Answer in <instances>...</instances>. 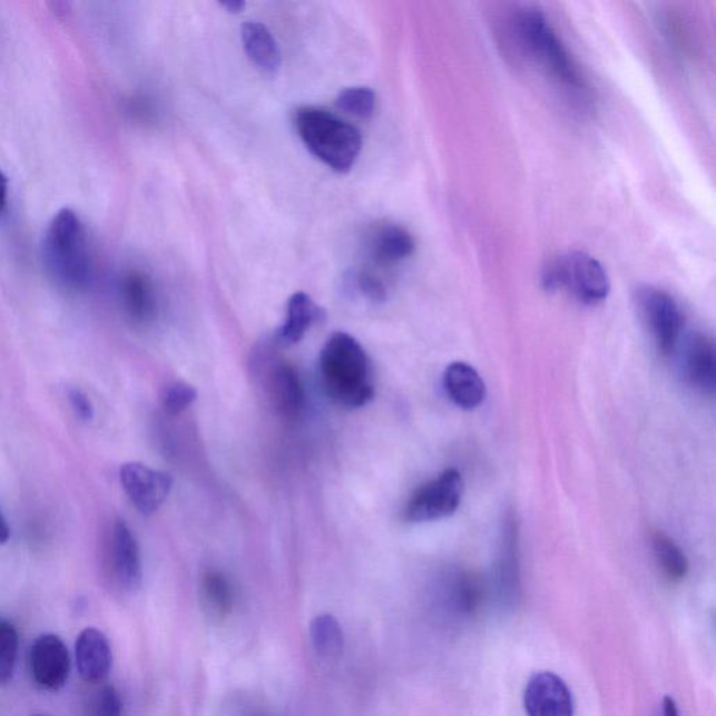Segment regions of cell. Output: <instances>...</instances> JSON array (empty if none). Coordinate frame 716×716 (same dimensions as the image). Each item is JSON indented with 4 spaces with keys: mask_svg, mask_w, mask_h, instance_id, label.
Listing matches in <instances>:
<instances>
[{
    "mask_svg": "<svg viewBox=\"0 0 716 716\" xmlns=\"http://www.w3.org/2000/svg\"><path fill=\"white\" fill-rule=\"evenodd\" d=\"M511 40L561 90L578 102H589L590 90L570 52L542 10L523 8L510 20Z\"/></svg>",
    "mask_w": 716,
    "mask_h": 716,
    "instance_id": "6da1fadb",
    "label": "cell"
},
{
    "mask_svg": "<svg viewBox=\"0 0 716 716\" xmlns=\"http://www.w3.org/2000/svg\"><path fill=\"white\" fill-rule=\"evenodd\" d=\"M320 374L326 395L339 406L359 409L373 401L375 388L367 353L344 332L327 339L320 357Z\"/></svg>",
    "mask_w": 716,
    "mask_h": 716,
    "instance_id": "7a4b0ae2",
    "label": "cell"
},
{
    "mask_svg": "<svg viewBox=\"0 0 716 716\" xmlns=\"http://www.w3.org/2000/svg\"><path fill=\"white\" fill-rule=\"evenodd\" d=\"M294 125L305 147L333 171H350L362 153L360 130L325 109L298 108Z\"/></svg>",
    "mask_w": 716,
    "mask_h": 716,
    "instance_id": "3957f363",
    "label": "cell"
},
{
    "mask_svg": "<svg viewBox=\"0 0 716 716\" xmlns=\"http://www.w3.org/2000/svg\"><path fill=\"white\" fill-rule=\"evenodd\" d=\"M43 259L55 281L80 292L92 281V261L84 224L73 210L55 215L43 242Z\"/></svg>",
    "mask_w": 716,
    "mask_h": 716,
    "instance_id": "277c9868",
    "label": "cell"
},
{
    "mask_svg": "<svg viewBox=\"0 0 716 716\" xmlns=\"http://www.w3.org/2000/svg\"><path fill=\"white\" fill-rule=\"evenodd\" d=\"M542 286L549 293L571 294L585 305H598L608 298L610 278L592 255L573 251L548 262L542 272Z\"/></svg>",
    "mask_w": 716,
    "mask_h": 716,
    "instance_id": "5b68a950",
    "label": "cell"
},
{
    "mask_svg": "<svg viewBox=\"0 0 716 716\" xmlns=\"http://www.w3.org/2000/svg\"><path fill=\"white\" fill-rule=\"evenodd\" d=\"M636 302L658 352L663 355L674 353L685 327V316L679 304L665 290L653 286L639 288Z\"/></svg>",
    "mask_w": 716,
    "mask_h": 716,
    "instance_id": "8992f818",
    "label": "cell"
},
{
    "mask_svg": "<svg viewBox=\"0 0 716 716\" xmlns=\"http://www.w3.org/2000/svg\"><path fill=\"white\" fill-rule=\"evenodd\" d=\"M463 489L461 473L457 469H447L415 491L404 508V518L420 523L451 517L461 506Z\"/></svg>",
    "mask_w": 716,
    "mask_h": 716,
    "instance_id": "52a82bcc",
    "label": "cell"
},
{
    "mask_svg": "<svg viewBox=\"0 0 716 716\" xmlns=\"http://www.w3.org/2000/svg\"><path fill=\"white\" fill-rule=\"evenodd\" d=\"M119 478L136 510L146 517L160 510L173 488L168 473L139 462L125 463Z\"/></svg>",
    "mask_w": 716,
    "mask_h": 716,
    "instance_id": "ba28073f",
    "label": "cell"
},
{
    "mask_svg": "<svg viewBox=\"0 0 716 716\" xmlns=\"http://www.w3.org/2000/svg\"><path fill=\"white\" fill-rule=\"evenodd\" d=\"M30 670L43 690H61L70 675V655L62 639L53 634L38 637L31 647Z\"/></svg>",
    "mask_w": 716,
    "mask_h": 716,
    "instance_id": "9c48e42d",
    "label": "cell"
},
{
    "mask_svg": "<svg viewBox=\"0 0 716 716\" xmlns=\"http://www.w3.org/2000/svg\"><path fill=\"white\" fill-rule=\"evenodd\" d=\"M496 590L504 606H517L521 599L519 570V529L516 513L508 512L502 522L499 557L496 562Z\"/></svg>",
    "mask_w": 716,
    "mask_h": 716,
    "instance_id": "30bf717a",
    "label": "cell"
},
{
    "mask_svg": "<svg viewBox=\"0 0 716 716\" xmlns=\"http://www.w3.org/2000/svg\"><path fill=\"white\" fill-rule=\"evenodd\" d=\"M523 705L528 716H573L570 688L551 671H539L530 677Z\"/></svg>",
    "mask_w": 716,
    "mask_h": 716,
    "instance_id": "8fae6325",
    "label": "cell"
},
{
    "mask_svg": "<svg viewBox=\"0 0 716 716\" xmlns=\"http://www.w3.org/2000/svg\"><path fill=\"white\" fill-rule=\"evenodd\" d=\"M107 565L115 582L125 590H136L141 582L139 545L122 521L114 523L109 533Z\"/></svg>",
    "mask_w": 716,
    "mask_h": 716,
    "instance_id": "7c38bea8",
    "label": "cell"
},
{
    "mask_svg": "<svg viewBox=\"0 0 716 716\" xmlns=\"http://www.w3.org/2000/svg\"><path fill=\"white\" fill-rule=\"evenodd\" d=\"M683 379L704 395H714L716 390V349L714 339L704 333H694L687 339L680 355Z\"/></svg>",
    "mask_w": 716,
    "mask_h": 716,
    "instance_id": "4fadbf2b",
    "label": "cell"
},
{
    "mask_svg": "<svg viewBox=\"0 0 716 716\" xmlns=\"http://www.w3.org/2000/svg\"><path fill=\"white\" fill-rule=\"evenodd\" d=\"M488 587L483 578L473 571L453 570L444 582V602L453 617H470L484 604Z\"/></svg>",
    "mask_w": 716,
    "mask_h": 716,
    "instance_id": "5bb4252c",
    "label": "cell"
},
{
    "mask_svg": "<svg viewBox=\"0 0 716 716\" xmlns=\"http://www.w3.org/2000/svg\"><path fill=\"white\" fill-rule=\"evenodd\" d=\"M266 390L273 406L286 419L302 414L305 393L297 371L287 363H276L267 373Z\"/></svg>",
    "mask_w": 716,
    "mask_h": 716,
    "instance_id": "9a60e30c",
    "label": "cell"
},
{
    "mask_svg": "<svg viewBox=\"0 0 716 716\" xmlns=\"http://www.w3.org/2000/svg\"><path fill=\"white\" fill-rule=\"evenodd\" d=\"M76 664L87 683L96 685L107 679L112 666V653L107 637L97 628H86L80 632L76 641Z\"/></svg>",
    "mask_w": 716,
    "mask_h": 716,
    "instance_id": "2e32d148",
    "label": "cell"
},
{
    "mask_svg": "<svg viewBox=\"0 0 716 716\" xmlns=\"http://www.w3.org/2000/svg\"><path fill=\"white\" fill-rule=\"evenodd\" d=\"M369 249L376 266L391 267L414 254L413 235L399 224H384L371 234Z\"/></svg>",
    "mask_w": 716,
    "mask_h": 716,
    "instance_id": "e0dca14e",
    "label": "cell"
},
{
    "mask_svg": "<svg viewBox=\"0 0 716 716\" xmlns=\"http://www.w3.org/2000/svg\"><path fill=\"white\" fill-rule=\"evenodd\" d=\"M442 384L451 401L464 410L479 408L484 401V381L468 363L457 362L448 365Z\"/></svg>",
    "mask_w": 716,
    "mask_h": 716,
    "instance_id": "ac0fdd59",
    "label": "cell"
},
{
    "mask_svg": "<svg viewBox=\"0 0 716 716\" xmlns=\"http://www.w3.org/2000/svg\"><path fill=\"white\" fill-rule=\"evenodd\" d=\"M124 308L135 324H150L157 315L155 287L149 277L140 272H130L121 284Z\"/></svg>",
    "mask_w": 716,
    "mask_h": 716,
    "instance_id": "d6986e66",
    "label": "cell"
},
{
    "mask_svg": "<svg viewBox=\"0 0 716 716\" xmlns=\"http://www.w3.org/2000/svg\"><path fill=\"white\" fill-rule=\"evenodd\" d=\"M242 38L251 61L266 73H276L282 67V52L266 26L258 21H247L243 26Z\"/></svg>",
    "mask_w": 716,
    "mask_h": 716,
    "instance_id": "ffe728a7",
    "label": "cell"
},
{
    "mask_svg": "<svg viewBox=\"0 0 716 716\" xmlns=\"http://www.w3.org/2000/svg\"><path fill=\"white\" fill-rule=\"evenodd\" d=\"M320 313L321 310L316 307L308 294H293L287 303L286 321L277 333L278 342L284 346H292L302 341L311 325L318 320Z\"/></svg>",
    "mask_w": 716,
    "mask_h": 716,
    "instance_id": "44dd1931",
    "label": "cell"
},
{
    "mask_svg": "<svg viewBox=\"0 0 716 716\" xmlns=\"http://www.w3.org/2000/svg\"><path fill=\"white\" fill-rule=\"evenodd\" d=\"M311 641H313L315 653L322 659H337L343 653L344 636L341 622L335 616L320 615L316 616L310 626Z\"/></svg>",
    "mask_w": 716,
    "mask_h": 716,
    "instance_id": "7402d4cb",
    "label": "cell"
},
{
    "mask_svg": "<svg viewBox=\"0 0 716 716\" xmlns=\"http://www.w3.org/2000/svg\"><path fill=\"white\" fill-rule=\"evenodd\" d=\"M653 548L655 559L658 561V566L666 578L670 582H681L687 577L688 570H690V562H688L680 546L670 536L664 532H656L653 536Z\"/></svg>",
    "mask_w": 716,
    "mask_h": 716,
    "instance_id": "603a6c76",
    "label": "cell"
},
{
    "mask_svg": "<svg viewBox=\"0 0 716 716\" xmlns=\"http://www.w3.org/2000/svg\"><path fill=\"white\" fill-rule=\"evenodd\" d=\"M202 602L207 614L226 617L233 608V589L228 579L218 571L206 572L200 583Z\"/></svg>",
    "mask_w": 716,
    "mask_h": 716,
    "instance_id": "cb8c5ba5",
    "label": "cell"
},
{
    "mask_svg": "<svg viewBox=\"0 0 716 716\" xmlns=\"http://www.w3.org/2000/svg\"><path fill=\"white\" fill-rule=\"evenodd\" d=\"M336 106L353 117L369 119L375 112L376 96L369 87H349L339 92Z\"/></svg>",
    "mask_w": 716,
    "mask_h": 716,
    "instance_id": "d4e9b609",
    "label": "cell"
},
{
    "mask_svg": "<svg viewBox=\"0 0 716 716\" xmlns=\"http://www.w3.org/2000/svg\"><path fill=\"white\" fill-rule=\"evenodd\" d=\"M19 654V632L12 622L0 620V685L12 680Z\"/></svg>",
    "mask_w": 716,
    "mask_h": 716,
    "instance_id": "484cf974",
    "label": "cell"
},
{
    "mask_svg": "<svg viewBox=\"0 0 716 716\" xmlns=\"http://www.w3.org/2000/svg\"><path fill=\"white\" fill-rule=\"evenodd\" d=\"M198 398L195 388L185 382H175L163 393V408L168 414L177 415L187 410Z\"/></svg>",
    "mask_w": 716,
    "mask_h": 716,
    "instance_id": "4316f807",
    "label": "cell"
},
{
    "mask_svg": "<svg viewBox=\"0 0 716 716\" xmlns=\"http://www.w3.org/2000/svg\"><path fill=\"white\" fill-rule=\"evenodd\" d=\"M121 694L112 686L102 687L91 698L89 716H122Z\"/></svg>",
    "mask_w": 716,
    "mask_h": 716,
    "instance_id": "83f0119b",
    "label": "cell"
},
{
    "mask_svg": "<svg viewBox=\"0 0 716 716\" xmlns=\"http://www.w3.org/2000/svg\"><path fill=\"white\" fill-rule=\"evenodd\" d=\"M360 292L373 303H384L388 298V287L384 278L374 271L363 269L355 278Z\"/></svg>",
    "mask_w": 716,
    "mask_h": 716,
    "instance_id": "f1b7e54d",
    "label": "cell"
},
{
    "mask_svg": "<svg viewBox=\"0 0 716 716\" xmlns=\"http://www.w3.org/2000/svg\"><path fill=\"white\" fill-rule=\"evenodd\" d=\"M69 401L70 404H72L76 415L84 420V422H90V420L95 418V408H92V403L85 392L80 390L70 391Z\"/></svg>",
    "mask_w": 716,
    "mask_h": 716,
    "instance_id": "f546056e",
    "label": "cell"
},
{
    "mask_svg": "<svg viewBox=\"0 0 716 716\" xmlns=\"http://www.w3.org/2000/svg\"><path fill=\"white\" fill-rule=\"evenodd\" d=\"M220 4L224 9H226V12L232 14L242 13L245 7H247L244 0H227V2H223Z\"/></svg>",
    "mask_w": 716,
    "mask_h": 716,
    "instance_id": "4dcf8cb0",
    "label": "cell"
},
{
    "mask_svg": "<svg viewBox=\"0 0 716 716\" xmlns=\"http://www.w3.org/2000/svg\"><path fill=\"white\" fill-rule=\"evenodd\" d=\"M8 204V178L0 171V213L4 210Z\"/></svg>",
    "mask_w": 716,
    "mask_h": 716,
    "instance_id": "1f68e13d",
    "label": "cell"
},
{
    "mask_svg": "<svg viewBox=\"0 0 716 716\" xmlns=\"http://www.w3.org/2000/svg\"><path fill=\"white\" fill-rule=\"evenodd\" d=\"M664 716H679V709L674 698L665 697L664 699Z\"/></svg>",
    "mask_w": 716,
    "mask_h": 716,
    "instance_id": "d6a6232c",
    "label": "cell"
},
{
    "mask_svg": "<svg viewBox=\"0 0 716 716\" xmlns=\"http://www.w3.org/2000/svg\"><path fill=\"white\" fill-rule=\"evenodd\" d=\"M10 539V528L7 519L0 512V545H4Z\"/></svg>",
    "mask_w": 716,
    "mask_h": 716,
    "instance_id": "836d02e7",
    "label": "cell"
},
{
    "mask_svg": "<svg viewBox=\"0 0 716 716\" xmlns=\"http://www.w3.org/2000/svg\"><path fill=\"white\" fill-rule=\"evenodd\" d=\"M52 8V12L57 16H65L69 12V4L63 2H53L49 4Z\"/></svg>",
    "mask_w": 716,
    "mask_h": 716,
    "instance_id": "e575fe53",
    "label": "cell"
}]
</instances>
